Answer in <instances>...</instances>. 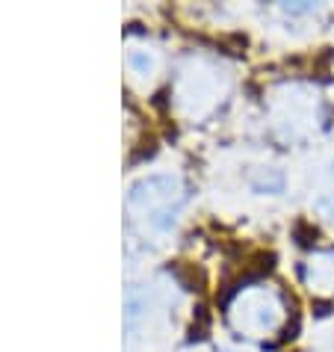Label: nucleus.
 Returning a JSON list of instances; mask_svg holds the SVG:
<instances>
[{"mask_svg": "<svg viewBox=\"0 0 334 352\" xmlns=\"http://www.w3.org/2000/svg\"><path fill=\"white\" fill-rule=\"evenodd\" d=\"M304 281L317 293H334V252H317L304 267Z\"/></svg>", "mask_w": 334, "mask_h": 352, "instance_id": "obj_2", "label": "nucleus"}, {"mask_svg": "<svg viewBox=\"0 0 334 352\" xmlns=\"http://www.w3.org/2000/svg\"><path fill=\"white\" fill-rule=\"evenodd\" d=\"M231 320L240 331H254V335L272 331L284 320L281 299L272 290H252L245 296H240V302L231 311Z\"/></svg>", "mask_w": 334, "mask_h": 352, "instance_id": "obj_1", "label": "nucleus"}]
</instances>
